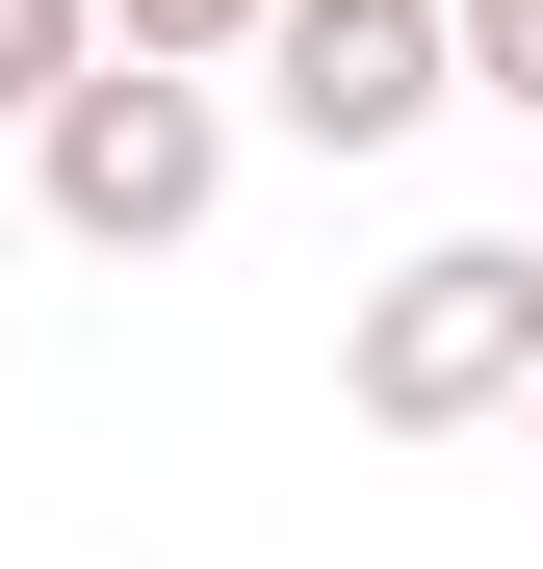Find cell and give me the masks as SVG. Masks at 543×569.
Listing matches in <instances>:
<instances>
[{
  "instance_id": "8992f818",
  "label": "cell",
  "mask_w": 543,
  "mask_h": 569,
  "mask_svg": "<svg viewBox=\"0 0 543 569\" xmlns=\"http://www.w3.org/2000/svg\"><path fill=\"white\" fill-rule=\"evenodd\" d=\"M466 104H517V130H543V0H466Z\"/></svg>"
},
{
  "instance_id": "277c9868",
  "label": "cell",
  "mask_w": 543,
  "mask_h": 569,
  "mask_svg": "<svg viewBox=\"0 0 543 569\" xmlns=\"http://www.w3.org/2000/svg\"><path fill=\"white\" fill-rule=\"evenodd\" d=\"M78 52H104V0H0V156L52 130V78H78Z\"/></svg>"
},
{
  "instance_id": "6da1fadb",
  "label": "cell",
  "mask_w": 543,
  "mask_h": 569,
  "mask_svg": "<svg viewBox=\"0 0 543 569\" xmlns=\"http://www.w3.org/2000/svg\"><path fill=\"white\" fill-rule=\"evenodd\" d=\"M336 415H362V440L543 415V233H414V259L336 311Z\"/></svg>"
},
{
  "instance_id": "3957f363",
  "label": "cell",
  "mask_w": 543,
  "mask_h": 569,
  "mask_svg": "<svg viewBox=\"0 0 543 569\" xmlns=\"http://www.w3.org/2000/svg\"><path fill=\"white\" fill-rule=\"evenodd\" d=\"M466 104V0H285L259 27V130L285 156H414Z\"/></svg>"
},
{
  "instance_id": "5b68a950",
  "label": "cell",
  "mask_w": 543,
  "mask_h": 569,
  "mask_svg": "<svg viewBox=\"0 0 543 569\" xmlns=\"http://www.w3.org/2000/svg\"><path fill=\"white\" fill-rule=\"evenodd\" d=\"M259 27H285V0H104V52H181V78H233Z\"/></svg>"
},
{
  "instance_id": "7a4b0ae2",
  "label": "cell",
  "mask_w": 543,
  "mask_h": 569,
  "mask_svg": "<svg viewBox=\"0 0 543 569\" xmlns=\"http://www.w3.org/2000/svg\"><path fill=\"white\" fill-rule=\"evenodd\" d=\"M27 208H52L78 259H181V233L233 208V104H208L181 52H78L52 130H27Z\"/></svg>"
}]
</instances>
